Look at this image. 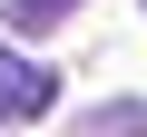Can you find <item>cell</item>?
<instances>
[{
	"mask_svg": "<svg viewBox=\"0 0 147 137\" xmlns=\"http://www.w3.org/2000/svg\"><path fill=\"white\" fill-rule=\"evenodd\" d=\"M49 108H59V79H49L39 59H20V49H0V118H10V127H39Z\"/></svg>",
	"mask_w": 147,
	"mask_h": 137,
	"instance_id": "1",
	"label": "cell"
},
{
	"mask_svg": "<svg viewBox=\"0 0 147 137\" xmlns=\"http://www.w3.org/2000/svg\"><path fill=\"white\" fill-rule=\"evenodd\" d=\"M69 10H79V0H10V10H0V20H10V39H49Z\"/></svg>",
	"mask_w": 147,
	"mask_h": 137,
	"instance_id": "2",
	"label": "cell"
},
{
	"mask_svg": "<svg viewBox=\"0 0 147 137\" xmlns=\"http://www.w3.org/2000/svg\"><path fill=\"white\" fill-rule=\"evenodd\" d=\"M88 137H147V98H118V108H98V118H88Z\"/></svg>",
	"mask_w": 147,
	"mask_h": 137,
	"instance_id": "3",
	"label": "cell"
},
{
	"mask_svg": "<svg viewBox=\"0 0 147 137\" xmlns=\"http://www.w3.org/2000/svg\"><path fill=\"white\" fill-rule=\"evenodd\" d=\"M137 10H147V0H137Z\"/></svg>",
	"mask_w": 147,
	"mask_h": 137,
	"instance_id": "4",
	"label": "cell"
}]
</instances>
